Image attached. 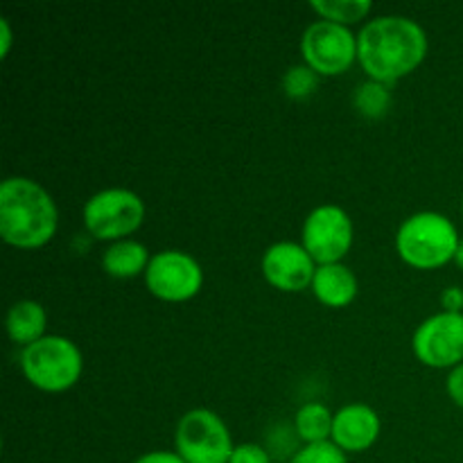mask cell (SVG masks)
I'll use <instances>...</instances> for the list:
<instances>
[{"mask_svg": "<svg viewBox=\"0 0 463 463\" xmlns=\"http://www.w3.org/2000/svg\"><path fill=\"white\" fill-rule=\"evenodd\" d=\"M81 217L93 238L118 242L140 229L145 220V202L129 188H104L86 199Z\"/></svg>", "mask_w": 463, "mask_h": 463, "instance_id": "6", "label": "cell"}, {"mask_svg": "<svg viewBox=\"0 0 463 463\" xmlns=\"http://www.w3.org/2000/svg\"><path fill=\"white\" fill-rule=\"evenodd\" d=\"M446 389H448V396L452 398V402L459 405L463 410V364L455 366V369L450 371V375H448L446 380Z\"/></svg>", "mask_w": 463, "mask_h": 463, "instance_id": "22", "label": "cell"}, {"mask_svg": "<svg viewBox=\"0 0 463 463\" xmlns=\"http://www.w3.org/2000/svg\"><path fill=\"white\" fill-rule=\"evenodd\" d=\"M260 267L262 276L271 288L280 292H301V289L312 288L319 265L303 244L280 240L265 249Z\"/></svg>", "mask_w": 463, "mask_h": 463, "instance_id": "11", "label": "cell"}, {"mask_svg": "<svg viewBox=\"0 0 463 463\" xmlns=\"http://www.w3.org/2000/svg\"><path fill=\"white\" fill-rule=\"evenodd\" d=\"M12 25H9V18H0V57H7L9 50H12Z\"/></svg>", "mask_w": 463, "mask_h": 463, "instance_id": "25", "label": "cell"}, {"mask_svg": "<svg viewBox=\"0 0 463 463\" xmlns=\"http://www.w3.org/2000/svg\"><path fill=\"white\" fill-rule=\"evenodd\" d=\"M301 244L317 265H333L353 247V220L337 203H321L307 213L301 229Z\"/></svg>", "mask_w": 463, "mask_h": 463, "instance_id": "8", "label": "cell"}, {"mask_svg": "<svg viewBox=\"0 0 463 463\" xmlns=\"http://www.w3.org/2000/svg\"><path fill=\"white\" fill-rule=\"evenodd\" d=\"M134 463H185L175 450H152L140 455Z\"/></svg>", "mask_w": 463, "mask_h": 463, "instance_id": "24", "label": "cell"}, {"mask_svg": "<svg viewBox=\"0 0 463 463\" xmlns=\"http://www.w3.org/2000/svg\"><path fill=\"white\" fill-rule=\"evenodd\" d=\"M333 420L335 414L324 402H306L294 416V430L306 446L326 443L333 437Z\"/></svg>", "mask_w": 463, "mask_h": 463, "instance_id": "16", "label": "cell"}, {"mask_svg": "<svg viewBox=\"0 0 463 463\" xmlns=\"http://www.w3.org/2000/svg\"><path fill=\"white\" fill-rule=\"evenodd\" d=\"M45 326H48V315L43 306L32 298L14 303L7 312V335L18 346H30L45 337Z\"/></svg>", "mask_w": 463, "mask_h": 463, "instance_id": "15", "label": "cell"}, {"mask_svg": "<svg viewBox=\"0 0 463 463\" xmlns=\"http://www.w3.org/2000/svg\"><path fill=\"white\" fill-rule=\"evenodd\" d=\"M149 256L147 247L138 240H118L111 242L102 253V269L113 279H134V276L145 274L147 269Z\"/></svg>", "mask_w": 463, "mask_h": 463, "instance_id": "14", "label": "cell"}, {"mask_svg": "<svg viewBox=\"0 0 463 463\" xmlns=\"http://www.w3.org/2000/svg\"><path fill=\"white\" fill-rule=\"evenodd\" d=\"M235 446L229 428L213 410L185 411L175 430V452L185 463H229Z\"/></svg>", "mask_w": 463, "mask_h": 463, "instance_id": "5", "label": "cell"}, {"mask_svg": "<svg viewBox=\"0 0 463 463\" xmlns=\"http://www.w3.org/2000/svg\"><path fill=\"white\" fill-rule=\"evenodd\" d=\"M459 233L450 217L437 211H420L398 226L396 251L416 269H437L455 260Z\"/></svg>", "mask_w": 463, "mask_h": 463, "instance_id": "3", "label": "cell"}, {"mask_svg": "<svg viewBox=\"0 0 463 463\" xmlns=\"http://www.w3.org/2000/svg\"><path fill=\"white\" fill-rule=\"evenodd\" d=\"M23 375L32 387L48 393L66 392L80 380L84 360L72 339L61 335H45L21 353Z\"/></svg>", "mask_w": 463, "mask_h": 463, "instance_id": "4", "label": "cell"}, {"mask_svg": "<svg viewBox=\"0 0 463 463\" xmlns=\"http://www.w3.org/2000/svg\"><path fill=\"white\" fill-rule=\"evenodd\" d=\"M145 285L156 298L181 303L197 297L203 285V269L199 260L179 249L154 253L145 269Z\"/></svg>", "mask_w": 463, "mask_h": 463, "instance_id": "9", "label": "cell"}, {"mask_svg": "<svg viewBox=\"0 0 463 463\" xmlns=\"http://www.w3.org/2000/svg\"><path fill=\"white\" fill-rule=\"evenodd\" d=\"M59 211L48 190L27 176L0 185V235L16 249H39L54 238Z\"/></svg>", "mask_w": 463, "mask_h": 463, "instance_id": "2", "label": "cell"}, {"mask_svg": "<svg viewBox=\"0 0 463 463\" xmlns=\"http://www.w3.org/2000/svg\"><path fill=\"white\" fill-rule=\"evenodd\" d=\"M229 463H271V455L267 452V448L258 446V443H240L235 446Z\"/></svg>", "mask_w": 463, "mask_h": 463, "instance_id": "21", "label": "cell"}, {"mask_svg": "<svg viewBox=\"0 0 463 463\" xmlns=\"http://www.w3.org/2000/svg\"><path fill=\"white\" fill-rule=\"evenodd\" d=\"M312 292L326 307H346L357 297V276L344 262L317 267Z\"/></svg>", "mask_w": 463, "mask_h": 463, "instance_id": "13", "label": "cell"}, {"mask_svg": "<svg viewBox=\"0 0 463 463\" xmlns=\"http://www.w3.org/2000/svg\"><path fill=\"white\" fill-rule=\"evenodd\" d=\"M441 307L446 312H461L463 310V289L452 285L441 292Z\"/></svg>", "mask_w": 463, "mask_h": 463, "instance_id": "23", "label": "cell"}, {"mask_svg": "<svg viewBox=\"0 0 463 463\" xmlns=\"http://www.w3.org/2000/svg\"><path fill=\"white\" fill-rule=\"evenodd\" d=\"M319 86V75L312 71L307 63H298L285 71L283 75V90L288 98L292 99H303L307 95H312Z\"/></svg>", "mask_w": 463, "mask_h": 463, "instance_id": "19", "label": "cell"}, {"mask_svg": "<svg viewBox=\"0 0 463 463\" xmlns=\"http://www.w3.org/2000/svg\"><path fill=\"white\" fill-rule=\"evenodd\" d=\"M301 54L317 75H342L357 59V34L346 25L319 18L303 32Z\"/></svg>", "mask_w": 463, "mask_h": 463, "instance_id": "7", "label": "cell"}, {"mask_svg": "<svg viewBox=\"0 0 463 463\" xmlns=\"http://www.w3.org/2000/svg\"><path fill=\"white\" fill-rule=\"evenodd\" d=\"M380 416L378 411L364 402H351L342 410L335 411L333 437L330 441L344 452H364L378 441L380 437Z\"/></svg>", "mask_w": 463, "mask_h": 463, "instance_id": "12", "label": "cell"}, {"mask_svg": "<svg viewBox=\"0 0 463 463\" xmlns=\"http://www.w3.org/2000/svg\"><path fill=\"white\" fill-rule=\"evenodd\" d=\"M411 348L425 366L455 369L463 364V312H437L411 337Z\"/></svg>", "mask_w": 463, "mask_h": 463, "instance_id": "10", "label": "cell"}, {"mask_svg": "<svg viewBox=\"0 0 463 463\" xmlns=\"http://www.w3.org/2000/svg\"><path fill=\"white\" fill-rule=\"evenodd\" d=\"M289 463H348V457L333 441H326L298 448Z\"/></svg>", "mask_w": 463, "mask_h": 463, "instance_id": "20", "label": "cell"}, {"mask_svg": "<svg viewBox=\"0 0 463 463\" xmlns=\"http://www.w3.org/2000/svg\"><path fill=\"white\" fill-rule=\"evenodd\" d=\"M310 7L324 21H333L348 27L351 23H357L369 16L373 3L371 0H312Z\"/></svg>", "mask_w": 463, "mask_h": 463, "instance_id": "18", "label": "cell"}, {"mask_svg": "<svg viewBox=\"0 0 463 463\" xmlns=\"http://www.w3.org/2000/svg\"><path fill=\"white\" fill-rule=\"evenodd\" d=\"M461 213H463V199H461Z\"/></svg>", "mask_w": 463, "mask_h": 463, "instance_id": "27", "label": "cell"}, {"mask_svg": "<svg viewBox=\"0 0 463 463\" xmlns=\"http://www.w3.org/2000/svg\"><path fill=\"white\" fill-rule=\"evenodd\" d=\"M428 54V34L407 16H378L357 34V61L369 80L392 84L410 75Z\"/></svg>", "mask_w": 463, "mask_h": 463, "instance_id": "1", "label": "cell"}, {"mask_svg": "<svg viewBox=\"0 0 463 463\" xmlns=\"http://www.w3.org/2000/svg\"><path fill=\"white\" fill-rule=\"evenodd\" d=\"M353 107L357 109V113H362L364 118H383L387 116L389 107H392V90L389 84L383 81L366 80L362 84L355 86L353 90Z\"/></svg>", "mask_w": 463, "mask_h": 463, "instance_id": "17", "label": "cell"}, {"mask_svg": "<svg viewBox=\"0 0 463 463\" xmlns=\"http://www.w3.org/2000/svg\"><path fill=\"white\" fill-rule=\"evenodd\" d=\"M455 262H457V265H459L461 269H463V238L459 240V247H457V253H455Z\"/></svg>", "mask_w": 463, "mask_h": 463, "instance_id": "26", "label": "cell"}]
</instances>
